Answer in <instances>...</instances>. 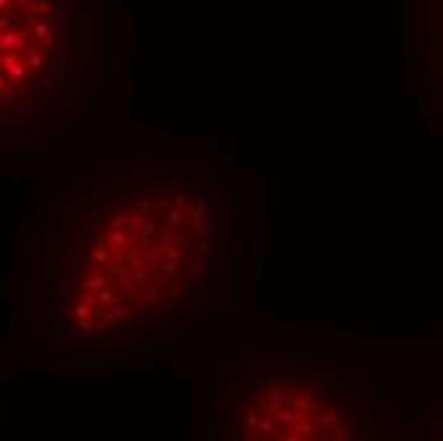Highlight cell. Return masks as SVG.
<instances>
[{
  "label": "cell",
  "instance_id": "6da1fadb",
  "mask_svg": "<svg viewBox=\"0 0 443 441\" xmlns=\"http://www.w3.org/2000/svg\"><path fill=\"white\" fill-rule=\"evenodd\" d=\"M217 235V207L194 179L150 176L95 191L61 222V329L112 342L163 324L209 286Z\"/></svg>",
  "mask_w": 443,
  "mask_h": 441
},
{
  "label": "cell",
  "instance_id": "7a4b0ae2",
  "mask_svg": "<svg viewBox=\"0 0 443 441\" xmlns=\"http://www.w3.org/2000/svg\"><path fill=\"white\" fill-rule=\"evenodd\" d=\"M84 0H0V125H23L79 82Z\"/></svg>",
  "mask_w": 443,
  "mask_h": 441
},
{
  "label": "cell",
  "instance_id": "3957f363",
  "mask_svg": "<svg viewBox=\"0 0 443 441\" xmlns=\"http://www.w3.org/2000/svg\"><path fill=\"white\" fill-rule=\"evenodd\" d=\"M367 429L364 406L331 375H275L229 411V434L250 441H346Z\"/></svg>",
  "mask_w": 443,
  "mask_h": 441
},
{
  "label": "cell",
  "instance_id": "277c9868",
  "mask_svg": "<svg viewBox=\"0 0 443 441\" xmlns=\"http://www.w3.org/2000/svg\"><path fill=\"white\" fill-rule=\"evenodd\" d=\"M441 84H443V56H441Z\"/></svg>",
  "mask_w": 443,
  "mask_h": 441
}]
</instances>
